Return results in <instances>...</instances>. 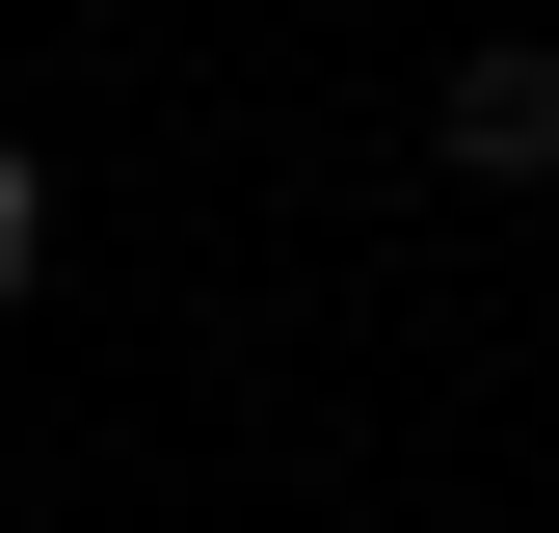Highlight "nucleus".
Listing matches in <instances>:
<instances>
[{"label": "nucleus", "mask_w": 559, "mask_h": 533, "mask_svg": "<svg viewBox=\"0 0 559 533\" xmlns=\"http://www.w3.org/2000/svg\"><path fill=\"white\" fill-rule=\"evenodd\" d=\"M27 266H53V161L0 133V294H27Z\"/></svg>", "instance_id": "2"}, {"label": "nucleus", "mask_w": 559, "mask_h": 533, "mask_svg": "<svg viewBox=\"0 0 559 533\" xmlns=\"http://www.w3.org/2000/svg\"><path fill=\"white\" fill-rule=\"evenodd\" d=\"M453 161H479V187L559 161V54H453Z\"/></svg>", "instance_id": "1"}]
</instances>
